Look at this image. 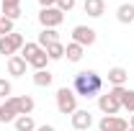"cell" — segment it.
<instances>
[{"mask_svg": "<svg viewBox=\"0 0 134 131\" xmlns=\"http://www.w3.org/2000/svg\"><path fill=\"white\" fill-rule=\"evenodd\" d=\"M100 87H103V77L93 69H83L75 75L72 80V90L77 93V98H98Z\"/></svg>", "mask_w": 134, "mask_h": 131, "instance_id": "obj_1", "label": "cell"}, {"mask_svg": "<svg viewBox=\"0 0 134 131\" xmlns=\"http://www.w3.org/2000/svg\"><path fill=\"white\" fill-rule=\"evenodd\" d=\"M57 111L65 116H72L77 111V93L72 87H59L57 90Z\"/></svg>", "mask_w": 134, "mask_h": 131, "instance_id": "obj_2", "label": "cell"}, {"mask_svg": "<svg viewBox=\"0 0 134 131\" xmlns=\"http://www.w3.org/2000/svg\"><path fill=\"white\" fill-rule=\"evenodd\" d=\"M23 36L18 31H13V33H8V36H0V54H8V57H13L18 49H23Z\"/></svg>", "mask_w": 134, "mask_h": 131, "instance_id": "obj_3", "label": "cell"}, {"mask_svg": "<svg viewBox=\"0 0 134 131\" xmlns=\"http://www.w3.org/2000/svg\"><path fill=\"white\" fill-rule=\"evenodd\" d=\"M62 21H65V13H62L57 5H54V8H41V13H39L41 28H57Z\"/></svg>", "mask_w": 134, "mask_h": 131, "instance_id": "obj_4", "label": "cell"}, {"mask_svg": "<svg viewBox=\"0 0 134 131\" xmlns=\"http://www.w3.org/2000/svg\"><path fill=\"white\" fill-rule=\"evenodd\" d=\"M96 39H98V36H96V28H90V26H75V28H72V41L80 44L83 49L85 46H93Z\"/></svg>", "mask_w": 134, "mask_h": 131, "instance_id": "obj_5", "label": "cell"}, {"mask_svg": "<svg viewBox=\"0 0 134 131\" xmlns=\"http://www.w3.org/2000/svg\"><path fill=\"white\" fill-rule=\"evenodd\" d=\"M98 129L100 131H126L129 129V121H124L121 116H103Z\"/></svg>", "mask_w": 134, "mask_h": 131, "instance_id": "obj_6", "label": "cell"}, {"mask_svg": "<svg viewBox=\"0 0 134 131\" xmlns=\"http://www.w3.org/2000/svg\"><path fill=\"white\" fill-rule=\"evenodd\" d=\"M18 118V108H16V98L10 95L8 100L0 103V123H10Z\"/></svg>", "mask_w": 134, "mask_h": 131, "instance_id": "obj_7", "label": "cell"}, {"mask_svg": "<svg viewBox=\"0 0 134 131\" xmlns=\"http://www.w3.org/2000/svg\"><path fill=\"white\" fill-rule=\"evenodd\" d=\"M98 108L106 116H116L119 111H121V103H119L111 93H106V95H98Z\"/></svg>", "mask_w": 134, "mask_h": 131, "instance_id": "obj_8", "label": "cell"}, {"mask_svg": "<svg viewBox=\"0 0 134 131\" xmlns=\"http://www.w3.org/2000/svg\"><path fill=\"white\" fill-rule=\"evenodd\" d=\"M90 126H93V116H90V111H80V108H77V111L72 113V129H75V131H88Z\"/></svg>", "mask_w": 134, "mask_h": 131, "instance_id": "obj_9", "label": "cell"}, {"mask_svg": "<svg viewBox=\"0 0 134 131\" xmlns=\"http://www.w3.org/2000/svg\"><path fill=\"white\" fill-rule=\"evenodd\" d=\"M26 67H29V62H26L21 54H13V57H8V75H13V77H21V75H26Z\"/></svg>", "mask_w": 134, "mask_h": 131, "instance_id": "obj_10", "label": "cell"}, {"mask_svg": "<svg viewBox=\"0 0 134 131\" xmlns=\"http://www.w3.org/2000/svg\"><path fill=\"white\" fill-rule=\"evenodd\" d=\"M83 8H85V13L90 18H100L106 13V0H85Z\"/></svg>", "mask_w": 134, "mask_h": 131, "instance_id": "obj_11", "label": "cell"}, {"mask_svg": "<svg viewBox=\"0 0 134 131\" xmlns=\"http://www.w3.org/2000/svg\"><path fill=\"white\" fill-rule=\"evenodd\" d=\"M126 80H129V72H126L124 67H111V69H108V82H111L114 87L126 85Z\"/></svg>", "mask_w": 134, "mask_h": 131, "instance_id": "obj_12", "label": "cell"}, {"mask_svg": "<svg viewBox=\"0 0 134 131\" xmlns=\"http://www.w3.org/2000/svg\"><path fill=\"white\" fill-rule=\"evenodd\" d=\"M16 108H18V116H31V111L36 108L31 95H18L16 98Z\"/></svg>", "mask_w": 134, "mask_h": 131, "instance_id": "obj_13", "label": "cell"}, {"mask_svg": "<svg viewBox=\"0 0 134 131\" xmlns=\"http://www.w3.org/2000/svg\"><path fill=\"white\" fill-rule=\"evenodd\" d=\"M59 41V33H57V28H41V33H39V46L41 49H47L49 44H57Z\"/></svg>", "mask_w": 134, "mask_h": 131, "instance_id": "obj_14", "label": "cell"}, {"mask_svg": "<svg viewBox=\"0 0 134 131\" xmlns=\"http://www.w3.org/2000/svg\"><path fill=\"white\" fill-rule=\"evenodd\" d=\"M116 18H119V23H132L134 21V5L132 3H121L116 8Z\"/></svg>", "mask_w": 134, "mask_h": 131, "instance_id": "obj_15", "label": "cell"}, {"mask_svg": "<svg viewBox=\"0 0 134 131\" xmlns=\"http://www.w3.org/2000/svg\"><path fill=\"white\" fill-rule=\"evenodd\" d=\"M83 46H80V44H75V41H70V44H67L65 46V57H67V62H80V59H83Z\"/></svg>", "mask_w": 134, "mask_h": 131, "instance_id": "obj_16", "label": "cell"}, {"mask_svg": "<svg viewBox=\"0 0 134 131\" xmlns=\"http://www.w3.org/2000/svg\"><path fill=\"white\" fill-rule=\"evenodd\" d=\"M13 126H16V131H36V121H34V116H18Z\"/></svg>", "mask_w": 134, "mask_h": 131, "instance_id": "obj_17", "label": "cell"}, {"mask_svg": "<svg viewBox=\"0 0 134 131\" xmlns=\"http://www.w3.org/2000/svg\"><path fill=\"white\" fill-rule=\"evenodd\" d=\"M52 77H54V75H52L49 69H39V72H34V85H36V87H49Z\"/></svg>", "mask_w": 134, "mask_h": 131, "instance_id": "obj_18", "label": "cell"}, {"mask_svg": "<svg viewBox=\"0 0 134 131\" xmlns=\"http://www.w3.org/2000/svg\"><path fill=\"white\" fill-rule=\"evenodd\" d=\"M44 51H47L49 62H57V59H62V57H65V44H62V41H57V44H49Z\"/></svg>", "mask_w": 134, "mask_h": 131, "instance_id": "obj_19", "label": "cell"}, {"mask_svg": "<svg viewBox=\"0 0 134 131\" xmlns=\"http://www.w3.org/2000/svg\"><path fill=\"white\" fill-rule=\"evenodd\" d=\"M39 51H41V46H39L36 41H29V44H23V49H21V57H23L26 62H31V59L39 54Z\"/></svg>", "mask_w": 134, "mask_h": 131, "instance_id": "obj_20", "label": "cell"}, {"mask_svg": "<svg viewBox=\"0 0 134 131\" xmlns=\"http://www.w3.org/2000/svg\"><path fill=\"white\" fill-rule=\"evenodd\" d=\"M47 62H49V57H47V51L41 49V51H39V54L31 59V62H29V64H31L36 72H39V69H47Z\"/></svg>", "mask_w": 134, "mask_h": 131, "instance_id": "obj_21", "label": "cell"}, {"mask_svg": "<svg viewBox=\"0 0 134 131\" xmlns=\"http://www.w3.org/2000/svg\"><path fill=\"white\" fill-rule=\"evenodd\" d=\"M121 108H126V111H132V113H134V90L126 87V93L121 95Z\"/></svg>", "mask_w": 134, "mask_h": 131, "instance_id": "obj_22", "label": "cell"}, {"mask_svg": "<svg viewBox=\"0 0 134 131\" xmlns=\"http://www.w3.org/2000/svg\"><path fill=\"white\" fill-rule=\"evenodd\" d=\"M10 93H13V85L5 80V77H0V98L8 100V98H10Z\"/></svg>", "mask_w": 134, "mask_h": 131, "instance_id": "obj_23", "label": "cell"}, {"mask_svg": "<svg viewBox=\"0 0 134 131\" xmlns=\"http://www.w3.org/2000/svg\"><path fill=\"white\" fill-rule=\"evenodd\" d=\"M0 16L10 18V21H18V18H21V8H5V10H0Z\"/></svg>", "mask_w": 134, "mask_h": 131, "instance_id": "obj_24", "label": "cell"}, {"mask_svg": "<svg viewBox=\"0 0 134 131\" xmlns=\"http://www.w3.org/2000/svg\"><path fill=\"white\" fill-rule=\"evenodd\" d=\"M75 3H77V0H57V8H59L62 13H67V10L75 8Z\"/></svg>", "mask_w": 134, "mask_h": 131, "instance_id": "obj_25", "label": "cell"}, {"mask_svg": "<svg viewBox=\"0 0 134 131\" xmlns=\"http://www.w3.org/2000/svg\"><path fill=\"white\" fill-rule=\"evenodd\" d=\"M5 8H21V0H0V10Z\"/></svg>", "mask_w": 134, "mask_h": 131, "instance_id": "obj_26", "label": "cell"}, {"mask_svg": "<svg viewBox=\"0 0 134 131\" xmlns=\"http://www.w3.org/2000/svg\"><path fill=\"white\" fill-rule=\"evenodd\" d=\"M39 5H41V8H54L57 0H39Z\"/></svg>", "mask_w": 134, "mask_h": 131, "instance_id": "obj_27", "label": "cell"}, {"mask_svg": "<svg viewBox=\"0 0 134 131\" xmlns=\"http://www.w3.org/2000/svg\"><path fill=\"white\" fill-rule=\"evenodd\" d=\"M36 131H57L54 126H49V123H44V126H36Z\"/></svg>", "mask_w": 134, "mask_h": 131, "instance_id": "obj_28", "label": "cell"}, {"mask_svg": "<svg viewBox=\"0 0 134 131\" xmlns=\"http://www.w3.org/2000/svg\"><path fill=\"white\" fill-rule=\"evenodd\" d=\"M129 129H134V113H132V118H129Z\"/></svg>", "mask_w": 134, "mask_h": 131, "instance_id": "obj_29", "label": "cell"}, {"mask_svg": "<svg viewBox=\"0 0 134 131\" xmlns=\"http://www.w3.org/2000/svg\"><path fill=\"white\" fill-rule=\"evenodd\" d=\"M126 131H134V129H126Z\"/></svg>", "mask_w": 134, "mask_h": 131, "instance_id": "obj_30", "label": "cell"}]
</instances>
